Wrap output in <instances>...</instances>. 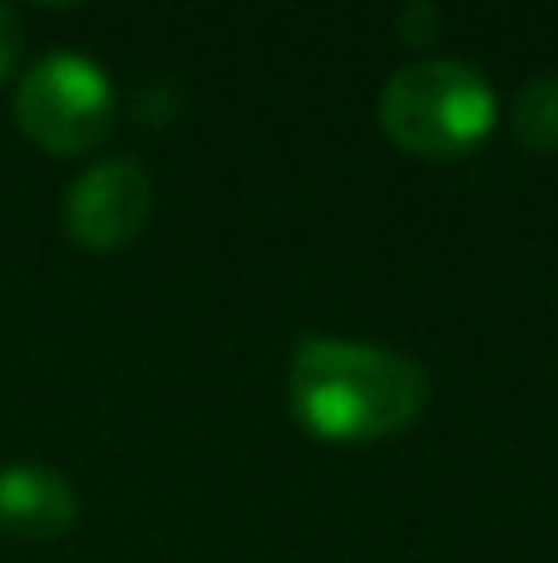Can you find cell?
I'll use <instances>...</instances> for the list:
<instances>
[{
  "label": "cell",
  "instance_id": "3957f363",
  "mask_svg": "<svg viewBox=\"0 0 558 563\" xmlns=\"http://www.w3.org/2000/svg\"><path fill=\"white\" fill-rule=\"evenodd\" d=\"M114 85L79 49L35 59L15 85V124L49 154H85L114 124Z\"/></svg>",
  "mask_w": 558,
  "mask_h": 563
},
{
  "label": "cell",
  "instance_id": "8992f818",
  "mask_svg": "<svg viewBox=\"0 0 558 563\" xmlns=\"http://www.w3.org/2000/svg\"><path fill=\"white\" fill-rule=\"evenodd\" d=\"M514 134L534 154H554L558 148V69L524 79V89L514 95Z\"/></svg>",
  "mask_w": 558,
  "mask_h": 563
},
{
  "label": "cell",
  "instance_id": "277c9868",
  "mask_svg": "<svg viewBox=\"0 0 558 563\" xmlns=\"http://www.w3.org/2000/svg\"><path fill=\"white\" fill-rule=\"evenodd\" d=\"M154 213V178L134 158H99L69 184L65 228L89 253H119L144 233Z\"/></svg>",
  "mask_w": 558,
  "mask_h": 563
},
{
  "label": "cell",
  "instance_id": "ba28073f",
  "mask_svg": "<svg viewBox=\"0 0 558 563\" xmlns=\"http://www.w3.org/2000/svg\"><path fill=\"white\" fill-rule=\"evenodd\" d=\"M20 40H25V30H20V10L15 5H0V79L15 69Z\"/></svg>",
  "mask_w": 558,
  "mask_h": 563
},
{
  "label": "cell",
  "instance_id": "52a82bcc",
  "mask_svg": "<svg viewBox=\"0 0 558 563\" xmlns=\"http://www.w3.org/2000/svg\"><path fill=\"white\" fill-rule=\"evenodd\" d=\"M440 25H445V20H440V10H435L431 0H411V5L395 15V30H401L411 45H425V40H435V35H440Z\"/></svg>",
  "mask_w": 558,
  "mask_h": 563
},
{
  "label": "cell",
  "instance_id": "6da1fadb",
  "mask_svg": "<svg viewBox=\"0 0 558 563\" xmlns=\"http://www.w3.org/2000/svg\"><path fill=\"white\" fill-rule=\"evenodd\" d=\"M292 416L336 445L401 435L431 406V376L415 356L376 341L306 336L287 371Z\"/></svg>",
  "mask_w": 558,
  "mask_h": 563
},
{
  "label": "cell",
  "instance_id": "5b68a950",
  "mask_svg": "<svg viewBox=\"0 0 558 563\" xmlns=\"http://www.w3.org/2000/svg\"><path fill=\"white\" fill-rule=\"evenodd\" d=\"M79 495L55 465H0V529L20 539H55L75 525Z\"/></svg>",
  "mask_w": 558,
  "mask_h": 563
},
{
  "label": "cell",
  "instance_id": "7a4b0ae2",
  "mask_svg": "<svg viewBox=\"0 0 558 563\" xmlns=\"http://www.w3.org/2000/svg\"><path fill=\"white\" fill-rule=\"evenodd\" d=\"M500 119L494 85L455 55L401 65L381 89V129L415 158H460Z\"/></svg>",
  "mask_w": 558,
  "mask_h": 563
}]
</instances>
